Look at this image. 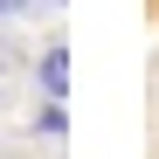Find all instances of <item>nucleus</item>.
I'll list each match as a JSON object with an SVG mask.
<instances>
[{"label": "nucleus", "instance_id": "2", "mask_svg": "<svg viewBox=\"0 0 159 159\" xmlns=\"http://www.w3.org/2000/svg\"><path fill=\"white\" fill-rule=\"evenodd\" d=\"M35 0H0V21H14V14H28Z\"/></svg>", "mask_w": 159, "mask_h": 159}, {"label": "nucleus", "instance_id": "3", "mask_svg": "<svg viewBox=\"0 0 159 159\" xmlns=\"http://www.w3.org/2000/svg\"><path fill=\"white\" fill-rule=\"evenodd\" d=\"M0 76H7V62H0Z\"/></svg>", "mask_w": 159, "mask_h": 159}, {"label": "nucleus", "instance_id": "1", "mask_svg": "<svg viewBox=\"0 0 159 159\" xmlns=\"http://www.w3.org/2000/svg\"><path fill=\"white\" fill-rule=\"evenodd\" d=\"M35 76H42V97H56V104H62V97H69V42H48Z\"/></svg>", "mask_w": 159, "mask_h": 159}]
</instances>
